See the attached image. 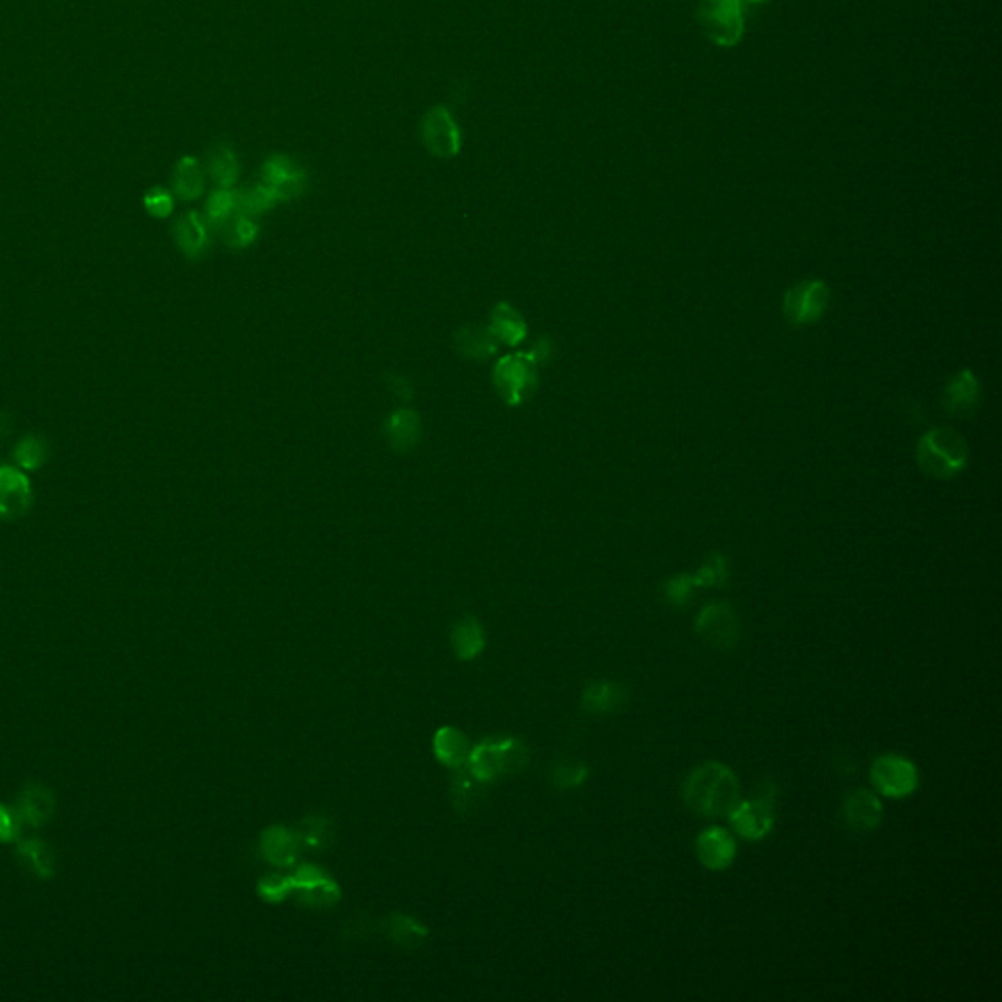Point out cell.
I'll return each mask as SVG.
<instances>
[{
  "label": "cell",
  "mask_w": 1002,
  "mask_h": 1002,
  "mask_svg": "<svg viewBox=\"0 0 1002 1002\" xmlns=\"http://www.w3.org/2000/svg\"><path fill=\"white\" fill-rule=\"evenodd\" d=\"M682 797L685 807L699 817H727L740 801V781L727 764L711 760L687 774Z\"/></svg>",
  "instance_id": "1"
},
{
  "label": "cell",
  "mask_w": 1002,
  "mask_h": 1002,
  "mask_svg": "<svg viewBox=\"0 0 1002 1002\" xmlns=\"http://www.w3.org/2000/svg\"><path fill=\"white\" fill-rule=\"evenodd\" d=\"M916 458L920 468L932 478H952L965 468L969 447L954 429L936 427L920 437Z\"/></svg>",
  "instance_id": "2"
},
{
  "label": "cell",
  "mask_w": 1002,
  "mask_h": 1002,
  "mask_svg": "<svg viewBox=\"0 0 1002 1002\" xmlns=\"http://www.w3.org/2000/svg\"><path fill=\"white\" fill-rule=\"evenodd\" d=\"M539 361L531 351H519L501 357L494 366L492 378L501 400L509 408L525 404L539 388Z\"/></svg>",
  "instance_id": "3"
},
{
  "label": "cell",
  "mask_w": 1002,
  "mask_h": 1002,
  "mask_svg": "<svg viewBox=\"0 0 1002 1002\" xmlns=\"http://www.w3.org/2000/svg\"><path fill=\"white\" fill-rule=\"evenodd\" d=\"M529 752L521 740H486L476 746L468 756L470 774L478 781L486 783L494 777L509 772H519L527 766Z\"/></svg>",
  "instance_id": "4"
},
{
  "label": "cell",
  "mask_w": 1002,
  "mask_h": 1002,
  "mask_svg": "<svg viewBox=\"0 0 1002 1002\" xmlns=\"http://www.w3.org/2000/svg\"><path fill=\"white\" fill-rule=\"evenodd\" d=\"M697 18L705 36L717 46H736L744 34L742 0H699Z\"/></svg>",
  "instance_id": "5"
},
{
  "label": "cell",
  "mask_w": 1002,
  "mask_h": 1002,
  "mask_svg": "<svg viewBox=\"0 0 1002 1002\" xmlns=\"http://www.w3.org/2000/svg\"><path fill=\"white\" fill-rule=\"evenodd\" d=\"M869 777H871V785L877 791V795L889 797V799L911 797L920 783L916 764L905 756H899V754L879 756L871 764Z\"/></svg>",
  "instance_id": "6"
},
{
  "label": "cell",
  "mask_w": 1002,
  "mask_h": 1002,
  "mask_svg": "<svg viewBox=\"0 0 1002 1002\" xmlns=\"http://www.w3.org/2000/svg\"><path fill=\"white\" fill-rule=\"evenodd\" d=\"M695 633L715 650L730 652L740 644L742 623L729 603L713 601L695 617Z\"/></svg>",
  "instance_id": "7"
},
{
  "label": "cell",
  "mask_w": 1002,
  "mask_h": 1002,
  "mask_svg": "<svg viewBox=\"0 0 1002 1002\" xmlns=\"http://www.w3.org/2000/svg\"><path fill=\"white\" fill-rule=\"evenodd\" d=\"M774 789L760 793L756 799H740L727 815L732 830L750 842L764 840L775 826Z\"/></svg>",
  "instance_id": "8"
},
{
  "label": "cell",
  "mask_w": 1002,
  "mask_h": 1002,
  "mask_svg": "<svg viewBox=\"0 0 1002 1002\" xmlns=\"http://www.w3.org/2000/svg\"><path fill=\"white\" fill-rule=\"evenodd\" d=\"M830 304V290L822 280H803L783 298V312L793 325L817 323Z\"/></svg>",
  "instance_id": "9"
},
{
  "label": "cell",
  "mask_w": 1002,
  "mask_h": 1002,
  "mask_svg": "<svg viewBox=\"0 0 1002 1002\" xmlns=\"http://www.w3.org/2000/svg\"><path fill=\"white\" fill-rule=\"evenodd\" d=\"M421 139L425 149L439 159L456 157L462 149V132L445 106L427 110L421 120Z\"/></svg>",
  "instance_id": "10"
},
{
  "label": "cell",
  "mask_w": 1002,
  "mask_h": 1002,
  "mask_svg": "<svg viewBox=\"0 0 1002 1002\" xmlns=\"http://www.w3.org/2000/svg\"><path fill=\"white\" fill-rule=\"evenodd\" d=\"M34 488L18 466H0V521H16L32 509Z\"/></svg>",
  "instance_id": "11"
},
{
  "label": "cell",
  "mask_w": 1002,
  "mask_h": 1002,
  "mask_svg": "<svg viewBox=\"0 0 1002 1002\" xmlns=\"http://www.w3.org/2000/svg\"><path fill=\"white\" fill-rule=\"evenodd\" d=\"M261 183L267 184L280 202L298 198L308 186V173L288 155H271L261 169Z\"/></svg>",
  "instance_id": "12"
},
{
  "label": "cell",
  "mask_w": 1002,
  "mask_h": 1002,
  "mask_svg": "<svg viewBox=\"0 0 1002 1002\" xmlns=\"http://www.w3.org/2000/svg\"><path fill=\"white\" fill-rule=\"evenodd\" d=\"M883 803L869 789H854L842 801L840 815L854 834H871L883 822Z\"/></svg>",
  "instance_id": "13"
},
{
  "label": "cell",
  "mask_w": 1002,
  "mask_h": 1002,
  "mask_svg": "<svg viewBox=\"0 0 1002 1002\" xmlns=\"http://www.w3.org/2000/svg\"><path fill=\"white\" fill-rule=\"evenodd\" d=\"M695 854L701 866L711 871H725L734 864L738 848L734 836L727 828L711 826L697 836Z\"/></svg>",
  "instance_id": "14"
},
{
  "label": "cell",
  "mask_w": 1002,
  "mask_h": 1002,
  "mask_svg": "<svg viewBox=\"0 0 1002 1002\" xmlns=\"http://www.w3.org/2000/svg\"><path fill=\"white\" fill-rule=\"evenodd\" d=\"M423 425L417 411L400 408L394 410L384 421V437L392 451L400 455H408L417 449L421 443Z\"/></svg>",
  "instance_id": "15"
},
{
  "label": "cell",
  "mask_w": 1002,
  "mask_h": 1002,
  "mask_svg": "<svg viewBox=\"0 0 1002 1002\" xmlns=\"http://www.w3.org/2000/svg\"><path fill=\"white\" fill-rule=\"evenodd\" d=\"M210 231L212 228L208 226L206 218L192 210V212L183 214L175 222L173 237H175V243L186 259L198 261L210 249Z\"/></svg>",
  "instance_id": "16"
},
{
  "label": "cell",
  "mask_w": 1002,
  "mask_h": 1002,
  "mask_svg": "<svg viewBox=\"0 0 1002 1002\" xmlns=\"http://www.w3.org/2000/svg\"><path fill=\"white\" fill-rule=\"evenodd\" d=\"M14 807L20 819L24 820V824L40 828L49 822L55 813V795L44 783L28 781L20 789Z\"/></svg>",
  "instance_id": "17"
},
{
  "label": "cell",
  "mask_w": 1002,
  "mask_h": 1002,
  "mask_svg": "<svg viewBox=\"0 0 1002 1002\" xmlns=\"http://www.w3.org/2000/svg\"><path fill=\"white\" fill-rule=\"evenodd\" d=\"M500 347L490 327L464 325L455 333L456 353L470 361H488L500 353Z\"/></svg>",
  "instance_id": "18"
},
{
  "label": "cell",
  "mask_w": 1002,
  "mask_h": 1002,
  "mask_svg": "<svg viewBox=\"0 0 1002 1002\" xmlns=\"http://www.w3.org/2000/svg\"><path fill=\"white\" fill-rule=\"evenodd\" d=\"M629 703V689L617 682H592L584 689L582 705L592 715H613Z\"/></svg>",
  "instance_id": "19"
},
{
  "label": "cell",
  "mask_w": 1002,
  "mask_h": 1002,
  "mask_svg": "<svg viewBox=\"0 0 1002 1002\" xmlns=\"http://www.w3.org/2000/svg\"><path fill=\"white\" fill-rule=\"evenodd\" d=\"M981 400V386L969 370H961L944 388V406L956 415L973 413Z\"/></svg>",
  "instance_id": "20"
},
{
  "label": "cell",
  "mask_w": 1002,
  "mask_h": 1002,
  "mask_svg": "<svg viewBox=\"0 0 1002 1002\" xmlns=\"http://www.w3.org/2000/svg\"><path fill=\"white\" fill-rule=\"evenodd\" d=\"M488 327L492 329V333L496 335L501 345L507 347L521 345L529 333L525 318L507 302H500L492 308Z\"/></svg>",
  "instance_id": "21"
},
{
  "label": "cell",
  "mask_w": 1002,
  "mask_h": 1002,
  "mask_svg": "<svg viewBox=\"0 0 1002 1002\" xmlns=\"http://www.w3.org/2000/svg\"><path fill=\"white\" fill-rule=\"evenodd\" d=\"M16 856L28 866V869L44 879V881H49L53 875H55V852L53 848L40 840V838H28V840H18L16 842Z\"/></svg>",
  "instance_id": "22"
},
{
  "label": "cell",
  "mask_w": 1002,
  "mask_h": 1002,
  "mask_svg": "<svg viewBox=\"0 0 1002 1002\" xmlns=\"http://www.w3.org/2000/svg\"><path fill=\"white\" fill-rule=\"evenodd\" d=\"M206 188V173L196 157L186 155L173 171V192L184 202H192L202 196Z\"/></svg>",
  "instance_id": "23"
},
{
  "label": "cell",
  "mask_w": 1002,
  "mask_h": 1002,
  "mask_svg": "<svg viewBox=\"0 0 1002 1002\" xmlns=\"http://www.w3.org/2000/svg\"><path fill=\"white\" fill-rule=\"evenodd\" d=\"M206 173L218 188H233L239 179V159L228 145H216L206 157Z\"/></svg>",
  "instance_id": "24"
},
{
  "label": "cell",
  "mask_w": 1002,
  "mask_h": 1002,
  "mask_svg": "<svg viewBox=\"0 0 1002 1002\" xmlns=\"http://www.w3.org/2000/svg\"><path fill=\"white\" fill-rule=\"evenodd\" d=\"M298 850V840L286 828H269L263 834V854L278 866H288L294 862Z\"/></svg>",
  "instance_id": "25"
},
{
  "label": "cell",
  "mask_w": 1002,
  "mask_h": 1002,
  "mask_svg": "<svg viewBox=\"0 0 1002 1002\" xmlns=\"http://www.w3.org/2000/svg\"><path fill=\"white\" fill-rule=\"evenodd\" d=\"M435 752L439 760L451 768H462L470 756L464 734L456 729H443L437 732Z\"/></svg>",
  "instance_id": "26"
},
{
  "label": "cell",
  "mask_w": 1002,
  "mask_h": 1002,
  "mask_svg": "<svg viewBox=\"0 0 1002 1002\" xmlns=\"http://www.w3.org/2000/svg\"><path fill=\"white\" fill-rule=\"evenodd\" d=\"M280 200L276 198L273 190L267 184L259 183L249 186L245 190H237V210L239 214H245L249 218H257L265 212H269Z\"/></svg>",
  "instance_id": "27"
},
{
  "label": "cell",
  "mask_w": 1002,
  "mask_h": 1002,
  "mask_svg": "<svg viewBox=\"0 0 1002 1002\" xmlns=\"http://www.w3.org/2000/svg\"><path fill=\"white\" fill-rule=\"evenodd\" d=\"M12 458L20 470H38L49 458V445L40 435H24L16 443Z\"/></svg>",
  "instance_id": "28"
},
{
  "label": "cell",
  "mask_w": 1002,
  "mask_h": 1002,
  "mask_svg": "<svg viewBox=\"0 0 1002 1002\" xmlns=\"http://www.w3.org/2000/svg\"><path fill=\"white\" fill-rule=\"evenodd\" d=\"M453 646L458 658L462 660L476 658L484 648V631L480 623L472 617L460 621L453 631Z\"/></svg>",
  "instance_id": "29"
},
{
  "label": "cell",
  "mask_w": 1002,
  "mask_h": 1002,
  "mask_svg": "<svg viewBox=\"0 0 1002 1002\" xmlns=\"http://www.w3.org/2000/svg\"><path fill=\"white\" fill-rule=\"evenodd\" d=\"M237 210V190L233 188H216L208 202H206V222L212 229L224 228L229 222V218Z\"/></svg>",
  "instance_id": "30"
},
{
  "label": "cell",
  "mask_w": 1002,
  "mask_h": 1002,
  "mask_svg": "<svg viewBox=\"0 0 1002 1002\" xmlns=\"http://www.w3.org/2000/svg\"><path fill=\"white\" fill-rule=\"evenodd\" d=\"M220 231L224 235L226 245L233 251H241V249L251 247L259 237V226H257L255 218H249V216L239 214V212H235L229 218L228 224Z\"/></svg>",
  "instance_id": "31"
},
{
  "label": "cell",
  "mask_w": 1002,
  "mask_h": 1002,
  "mask_svg": "<svg viewBox=\"0 0 1002 1002\" xmlns=\"http://www.w3.org/2000/svg\"><path fill=\"white\" fill-rule=\"evenodd\" d=\"M384 926L388 938L404 948H417L427 936V930L417 920L402 914H392Z\"/></svg>",
  "instance_id": "32"
},
{
  "label": "cell",
  "mask_w": 1002,
  "mask_h": 1002,
  "mask_svg": "<svg viewBox=\"0 0 1002 1002\" xmlns=\"http://www.w3.org/2000/svg\"><path fill=\"white\" fill-rule=\"evenodd\" d=\"M729 578V566H727V560L725 556L721 554H713L699 570L697 574H693V582L697 588H703V586H721L725 584Z\"/></svg>",
  "instance_id": "33"
},
{
  "label": "cell",
  "mask_w": 1002,
  "mask_h": 1002,
  "mask_svg": "<svg viewBox=\"0 0 1002 1002\" xmlns=\"http://www.w3.org/2000/svg\"><path fill=\"white\" fill-rule=\"evenodd\" d=\"M143 206L153 218H169L175 210V198L173 192H169L163 186H153L145 192L143 196Z\"/></svg>",
  "instance_id": "34"
},
{
  "label": "cell",
  "mask_w": 1002,
  "mask_h": 1002,
  "mask_svg": "<svg viewBox=\"0 0 1002 1002\" xmlns=\"http://www.w3.org/2000/svg\"><path fill=\"white\" fill-rule=\"evenodd\" d=\"M476 783H478L476 777L468 779L464 774L456 777L455 787H453V799H455L456 809L460 813H466V811H470L472 807L478 805V799L482 797V793H480V787Z\"/></svg>",
  "instance_id": "35"
},
{
  "label": "cell",
  "mask_w": 1002,
  "mask_h": 1002,
  "mask_svg": "<svg viewBox=\"0 0 1002 1002\" xmlns=\"http://www.w3.org/2000/svg\"><path fill=\"white\" fill-rule=\"evenodd\" d=\"M24 820L20 819L16 807L0 803V842L16 844L22 838Z\"/></svg>",
  "instance_id": "36"
},
{
  "label": "cell",
  "mask_w": 1002,
  "mask_h": 1002,
  "mask_svg": "<svg viewBox=\"0 0 1002 1002\" xmlns=\"http://www.w3.org/2000/svg\"><path fill=\"white\" fill-rule=\"evenodd\" d=\"M695 582H693V576L689 574H680V576H674L666 582L664 586V595H666V601L672 605V607H684L685 603L689 601L691 593L695 590Z\"/></svg>",
  "instance_id": "37"
},
{
  "label": "cell",
  "mask_w": 1002,
  "mask_h": 1002,
  "mask_svg": "<svg viewBox=\"0 0 1002 1002\" xmlns=\"http://www.w3.org/2000/svg\"><path fill=\"white\" fill-rule=\"evenodd\" d=\"M588 774H590V770H588L586 764H582V762H564V764H560L554 770V783L560 789H572V787L582 785L586 781Z\"/></svg>",
  "instance_id": "38"
},
{
  "label": "cell",
  "mask_w": 1002,
  "mask_h": 1002,
  "mask_svg": "<svg viewBox=\"0 0 1002 1002\" xmlns=\"http://www.w3.org/2000/svg\"><path fill=\"white\" fill-rule=\"evenodd\" d=\"M327 832H329V830L325 828V822H323V820H314V822L308 826V836H306V840H308L312 846H321V844H325V838H323V836H325Z\"/></svg>",
  "instance_id": "39"
},
{
  "label": "cell",
  "mask_w": 1002,
  "mask_h": 1002,
  "mask_svg": "<svg viewBox=\"0 0 1002 1002\" xmlns=\"http://www.w3.org/2000/svg\"><path fill=\"white\" fill-rule=\"evenodd\" d=\"M12 425H14L12 417H10V415H6V413H0V441H2L6 435H10Z\"/></svg>",
  "instance_id": "40"
},
{
  "label": "cell",
  "mask_w": 1002,
  "mask_h": 1002,
  "mask_svg": "<svg viewBox=\"0 0 1002 1002\" xmlns=\"http://www.w3.org/2000/svg\"><path fill=\"white\" fill-rule=\"evenodd\" d=\"M744 4H762V2H768V0H742Z\"/></svg>",
  "instance_id": "41"
}]
</instances>
